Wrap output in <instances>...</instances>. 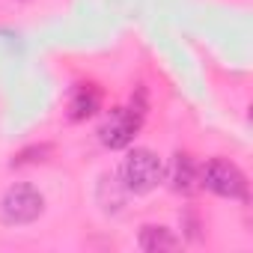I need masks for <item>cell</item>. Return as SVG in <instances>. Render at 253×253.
I'll return each instance as SVG.
<instances>
[{"instance_id": "obj_1", "label": "cell", "mask_w": 253, "mask_h": 253, "mask_svg": "<svg viewBox=\"0 0 253 253\" xmlns=\"http://www.w3.org/2000/svg\"><path fill=\"white\" fill-rule=\"evenodd\" d=\"M140 101L131 98L128 107H116L107 113V119L98 125V140L107 146V149H125L131 146L134 134L140 131V125L146 119V104H143V92H137Z\"/></svg>"}, {"instance_id": "obj_2", "label": "cell", "mask_w": 253, "mask_h": 253, "mask_svg": "<svg viewBox=\"0 0 253 253\" xmlns=\"http://www.w3.org/2000/svg\"><path fill=\"white\" fill-rule=\"evenodd\" d=\"M119 173H122V188L128 194H149L164 179V164L152 149L134 146L128 155H125Z\"/></svg>"}, {"instance_id": "obj_3", "label": "cell", "mask_w": 253, "mask_h": 253, "mask_svg": "<svg viewBox=\"0 0 253 253\" xmlns=\"http://www.w3.org/2000/svg\"><path fill=\"white\" fill-rule=\"evenodd\" d=\"M42 211H45V197L39 194V188H33L27 182L6 188L3 197H0V220L6 226H27L33 220H39Z\"/></svg>"}, {"instance_id": "obj_4", "label": "cell", "mask_w": 253, "mask_h": 253, "mask_svg": "<svg viewBox=\"0 0 253 253\" xmlns=\"http://www.w3.org/2000/svg\"><path fill=\"white\" fill-rule=\"evenodd\" d=\"M200 188H206L217 197H226V200H247V179L226 158L206 161V167L200 170Z\"/></svg>"}, {"instance_id": "obj_5", "label": "cell", "mask_w": 253, "mask_h": 253, "mask_svg": "<svg viewBox=\"0 0 253 253\" xmlns=\"http://www.w3.org/2000/svg\"><path fill=\"white\" fill-rule=\"evenodd\" d=\"M170 188L176 194H194L200 191V167L188 152H176L170 161Z\"/></svg>"}, {"instance_id": "obj_6", "label": "cell", "mask_w": 253, "mask_h": 253, "mask_svg": "<svg viewBox=\"0 0 253 253\" xmlns=\"http://www.w3.org/2000/svg\"><path fill=\"white\" fill-rule=\"evenodd\" d=\"M101 107V89L95 84H78L72 89V98H69V119L72 122H84L89 116H95Z\"/></svg>"}, {"instance_id": "obj_7", "label": "cell", "mask_w": 253, "mask_h": 253, "mask_svg": "<svg viewBox=\"0 0 253 253\" xmlns=\"http://www.w3.org/2000/svg\"><path fill=\"white\" fill-rule=\"evenodd\" d=\"M137 244H140V250H146V253H164V250H176V247L182 244V238H179L173 229H167V226L146 223V226L140 229V235H137Z\"/></svg>"}, {"instance_id": "obj_8", "label": "cell", "mask_w": 253, "mask_h": 253, "mask_svg": "<svg viewBox=\"0 0 253 253\" xmlns=\"http://www.w3.org/2000/svg\"><path fill=\"white\" fill-rule=\"evenodd\" d=\"M54 149L48 146V143H42V146H30V149H21L18 155H12V167H24V164H39V161H48V155H51Z\"/></svg>"}]
</instances>
